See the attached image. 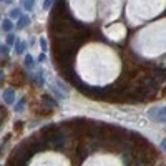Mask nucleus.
Segmentation results:
<instances>
[{
    "label": "nucleus",
    "instance_id": "obj_1",
    "mask_svg": "<svg viewBox=\"0 0 166 166\" xmlns=\"http://www.w3.org/2000/svg\"><path fill=\"white\" fill-rule=\"evenodd\" d=\"M120 58L108 47L90 43L78 53L76 73L88 85L111 83L120 73Z\"/></svg>",
    "mask_w": 166,
    "mask_h": 166
}]
</instances>
